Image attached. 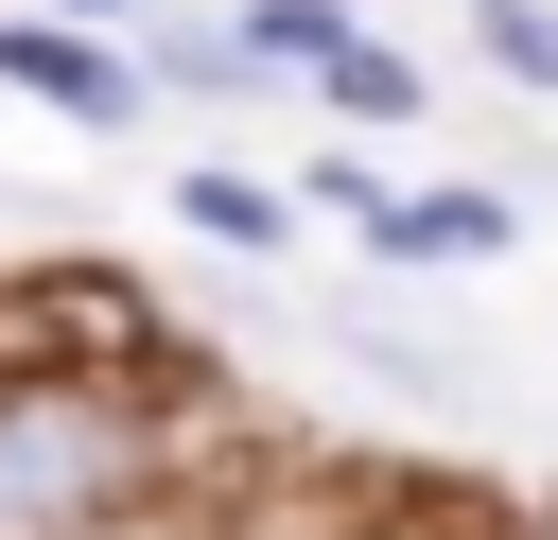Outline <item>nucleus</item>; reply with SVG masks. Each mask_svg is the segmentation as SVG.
<instances>
[{"label": "nucleus", "instance_id": "obj_1", "mask_svg": "<svg viewBox=\"0 0 558 540\" xmlns=\"http://www.w3.org/2000/svg\"><path fill=\"white\" fill-rule=\"evenodd\" d=\"M140 470V418L105 383H0V540H87Z\"/></svg>", "mask_w": 558, "mask_h": 540}, {"label": "nucleus", "instance_id": "obj_8", "mask_svg": "<svg viewBox=\"0 0 558 540\" xmlns=\"http://www.w3.org/2000/svg\"><path fill=\"white\" fill-rule=\"evenodd\" d=\"M70 17H140V0H70Z\"/></svg>", "mask_w": 558, "mask_h": 540}, {"label": "nucleus", "instance_id": "obj_2", "mask_svg": "<svg viewBox=\"0 0 558 540\" xmlns=\"http://www.w3.org/2000/svg\"><path fill=\"white\" fill-rule=\"evenodd\" d=\"M0 87H35V105H70V122H140V70H105L87 35H0Z\"/></svg>", "mask_w": 558, "mask_h": 540}, {"label": "nucleus", "instance_id": "obj_6", "mask_svg": "<svg viewBox=\"0 0 558 540\" xmlns=\"http://www.w3.org/2000/svg\"><path fill=\"white\" fill-rule=\"evenodd\" d=\"M331 35H349V17H331V0H244V52H296V70H314V52H331Z\"/></svg>", "mask_w": 558, "mask_h": 540}, {"label": "nucleus", "instance_id": "obj_5", "mask_svg": "<svg viewBox=\"0 0 558 540\" xmlns=\"http://www.w3.org/2000/svg\"><path fill=\"white\" fill-rule=\"evenodd\" d=\"M192 226H209V244H279V192H262V174H209Z\"/></svg>", "mask_w": 558, "mask_h": 540}, {"label": "nucleus", "instance_id": "obj_7", "mask_svg": "<svg viewBox=\"0 0 558 540\" xmlns=\"http://www.w3.org/2000/svg\"><path fill=\"white\" fill-rule=\"evenodd\" d=\"M488 52H506L523 87H558V0H488Z\"/></svg>", "mask_w": 558, "mask_h": 540}, {"label": "nucleus", "instance_id": "obj_3", "mask_svg": "<svg viewBox=\"0 0 558 540\" xmlns=\"http://www.w3.org/2000/svg\"><path fill=\"white\" fill-rule=\"evenodd\" d=\"M384 226V261H488L506 244V209H471V192H436V209H366Z\"/></svg>", "mask_w": 558, "mask_h": 540}, {"label": "nucleus", "instance_id": "obj_4", "mask_svg": "<svg viewBox=\"0 0 558 540\" xmlns=\"http://www.w3.org/2000/svg\"><path fill=\"white\" fill-rule=\"evenodd\" d=\"M314 70H331V105H366V122H401V105H418V70H401V52H366V35H331Z\"/></svg>", "mask_w": 558, "mask_h": 540}]
</instances>
